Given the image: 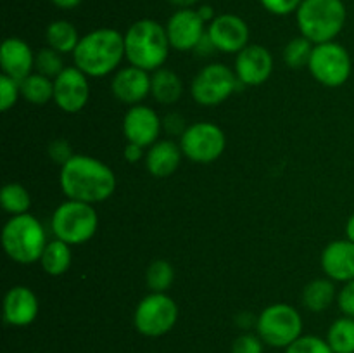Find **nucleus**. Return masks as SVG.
I'll return each instance as SVG.
<instances>
[{
	"mask_svg": "<svg viewBox=\"0 0 354 353\" xmlns=\"http://www.w3.org/2000/svg\"><path fill=\"white\" fill-rule=\"evenodd\" d=\"M61 189L68 199L95 204L106 201L116 190L114 172L92 156L75 154L61 166Z\"/></svg>",
	"mask_w": 354,
	"mask_h": 353,
	"instance_id": "1",
	"label": "nucleus"
},
{
	"mask_svg": "<svg viewBox=\"0 0 354 353\" xmlns=\"http://www.w3.org/2000/svg\"><path fill=\"white\" fill-rule=\"evenodd\" d=\"M124 57V35L113 28H99L86 33L73 52L76 68L95 78L113 73Z\"/></svg>",
	"mask_w": 354,
	"mask_h": 353,
	"instance_id": "2",
	"label": "nucleus"
},
{
	"mask_svg": "<svg viewBox=\"0 0 354 353\" xmlns=\"http://www.w3.org/2000/svg\"><path fill=\"white\" fill-rule=\"evenodd\" d=\"M166 28L154 19H138L124 33V54L131 66L156 71L162 68L169 55Z\"/></svg>",
	"mask_w": 354,
	"mask_h": 353,
	"instance_id": "3",
	"label": "nucleus"
},
{
	"mask_svg": "<svg viewBox=\"0 0 354 353\" xmlns=\"http://www.w3.org/2000/svg\"><path fill=\"white\" fill-rule=\"evenodd\" d=\"M346 6L342 0H303L296 10L301 35L315 45L334 42L346 24Z\"/></svg>",
	"mask_w": 354,
	"mask_h": 353,
	"instance_id": "4",
	"label": "nucleus"
},
{
	"mask_svg": "<svg viewBox=\"0 0 354 353\" xmlns=\"http://www.w3.org/2000/svg\"><path fill=\"white\" fill-rule=\"evenodd\" d=\"M47 242L44 225L30 213L16 215L3 225V251L10 260L21 265L40 262Z\"/></svg>",
	"mask_w": 354,
	"mask_h": 353,
	"instance_id": "5",
	"label": "nucleus"
},
{
	"mask_svg": "<svg viewBox=\"0 0 354 353\" xmlns=\"http://www.w3.org/2000/svg\"><path fill=\"white\" fill-rule=\"evenodd\" d=\"M50 227L55 239H61L69 246L83 244L95 235L99 215L93 204L68 199L55 208Z\"/></svg>",
	"mask_w": 354,
	"mask_h": 353,
	"instance_id": "6",
	"label": "nucleus"
},
{
	"mask_svg": "<svg viewBox=\"0 0 354 353\" xmlns=\"http://www.w3.org/2000/svg\"><path fill=\"white\" fill-rule=\"evenodd\" d=\"M256 329L263 343L275 348H287L303 336V317L290 305L275 303L259 314Z\"/></svg>",
	"mask_w": 354,
	"mask_h": 353,
	"instance_id": "7",
	"label": "nucleus"
},
{
	"mask_svg": "<svg viewBox=\"0 0 354 353\" xmlns=\"http://www.w3.org/2000/svg\"><path fill=\"white\" fill-rule=\"evenodd\" d=\"M178 320V305L166 293H151L137 305L133 324L140 334L159 338L171 331Z\"/></svg>",
	"mask_w": 354,
	"mask_h": 353,
	"instance_id": "8",
	"label": "nucleus"
},
{
	"mask_svg": "<svg viewBox=\"0 0 354 353\" xmlns=\"http://www.w3.org/2000/svg\"><path fill=\"white\" fill-rule=\"evenodd\" d=\"M308 68L318 83L334 89L344 85L351 76V55L337 42H325L313 47Z\"/></svg>",
	"mask_w": 354,
	"mask_h": 353,
	"instance_id": "9",
	"label": "nucleus"
},
{
	"mask_svg": "<svg viewBox=\"0 0 354 353\" xmlns=\"http://www.w3.org/2000/svg\"><path fill=\"white\" fill-rule=\"evenodd\" d=\"M227 138L223 130L211 121H197L189 125L180 135V147L183 156L194 163H213L223 154Z\"/></svg>",
	"mask_w": 354,
	"mask_h": 353,
	"instance_id": "10",
	"label": "nucleus"
},
{
	"mask_svg": "<svg viewBox=\"0 0 354 353\" xmlns=\"http://www.w3.org/2000/svg\"><path fill=\"white\" fill-rule=\"evenodd\" d=\"M237 83L239 78L234 69L214 62V64L204 66L197 73L190 85V93L201 106H218L235 92Z\"/></svg>",
	"mask_w": 354,
	"mask_h": 353,
	"instance_id": "11",
	"label": "nucleus"
},
{
	"mask_svg": "<svg viewBox=\"0 0 354 353\" xmlns=\"http://www.w3.org/2000/svg\"><path fill=\"white\" fill-rule=\"evenodd\" d=\"M90 97V85L86 75L76 66L64 68L54 78V102L64 113H80Z\"/></svg>",
	"mask_w": 354,
	"mask_h": 353,
	"instance_id": "12",
	"label": "nucleus"
},
{
	"mask_svg": "<svg viewBox=\"0 0 354 353\" xmlns=\"http://www.w3.org/2000/svg\"><path fill=\"white\" fill-rule=\"evenodd\" d=\"M249 26L241 16L221 14L209 23L207 37L213 42L214 48L225 54H235L249 45Z\"/></svg>",
	"mask_w": 354,
	"mask_h": 353,
	"instance_id": "13",
	"label": "nucleus"
},
{
	"mask_svg": "<svg viewBox=\"0 0 354 353\" xmlns=\"http://www.w3.org/2000/svg\"><path fill=\"white\" fill-rule=\"evenodd\" d=\"M161 118L152 107L135 104L123 118V134L130 144L151 147L161 134Z\"/></svg>",
	"mask_w": 354,
	"mask_h": 353,
	"instance_id": "14",
	"label": "nucleus"
},
{
	"mask_svg": "<svg viewBox=\"0 0 354 353\" xmlns=\"http://www.w3.org/2000/svg\"><path fill=\"white\" fill-rule=\"evenodd\" d=\"M206 21L201 17V14L194 9H178L166 24V33H168L169 44L176 51H194L203 40L206 31H204Z\"/></svg>",
	"mask_w": 354,
	"mask_h": 353,
	"instance_id": "15",
	"label": "nucleus"
},
{
	"mask_svg": "<svg viewBox=\"0 0 354 353\" xmlns=\"http://www.w3.org/2000/svg\"><path fill=\"white\" fill-rule=\"evenodd\" d=\"M273 71V57L263 45L249 44L235 57V75L249 87L263 85Z\"/></svg>",
	"mask_w": 354,
	"mask_h": 353,
	"instance_id": "16",
	"label": "nucleus"
},
{
	"mask_svg": "<svg viewBox=\"0 0 354 353\" xmlns=\"http://www.w3.org/2000/svg\"><path fill=\"white\" fill-rule=\"evenodd\" d=\"M151 82L152 80L149 76V71L130 64L127 68H121L113 76L111 90L118 100L135 106L151 93Z\"/></svg>",
	"mask_w": 354,
	"mask_h": 353,
	"instance_id": "17",
	"label": "nucleus"
},
{
	"mask_svg": "<svg viewBox=\"0 0 354 353\" xmlns=\"http://www.w3.org/2000/svg\"><path fill=\"white\" fill-rule=\"evenodd\" d=\"M0 66L2 75L21 83L35 69V54L30 45L21 38H7L0 48Z\"/></svg>",
	"mask_w": 354,
	"mask_h": 353,
	"instance_id": "18",
	"label": "nucleus"
},
{
	"mask_svg": "<svg viewBox=\"0 0 354 353\" xmlns=\"http://www.w3.org/2000/svg\"><path fill=\"white\" fill-rule=\"evenodd\" d=\"M322 269L332 280H354V242L349 239H339L325 246L322 253Z\"/></svg>",
	"mask_w": 354,
	"mask_h": 353,
	"instance_id": "19",
	"label": "nucleus"
},
{
	"mask_svg": "<svg viewBox=\"0 0 354 353\" xmlns=\"http://www.w3.org/2000/svg\"><path fill=\"white\" fill-rule=\"evenodd\" d=\"M38 315L37 294L26 286H14L3 298V318L7 324L24 327Z\"/></svg>",
	"mask_w": 354,
	"mask_h": 353,
	"instance_id": "20",
	"label": "nucleus"
},
{
	"mask_svg": "<svg viewBox=\"0 0 354 353\" xmlns=\"http://www.w3.org/2000/svg\"><path fill=\"white\" fill-rule=\"evenodd\" d=\"M182 147L173 141H159L145 152V166L152 176L166 179L178 170L182 161Z\"/></svg>",
	"mask_w": 354,
	"mask_h": 353,
	"instance_id": "21",
	"label": "nucleus"
},
{
	"mask_svg": "<svg viewBox=\"0 0 354 353\" xmlns=\"http://www.w3.org/2000/svg\"><path fill=\"white\" fill-rule=\"evenodd\" d=\"M151 93L158 102L175 104L182 97V80L175 71L166 68L156 69L151 76Z\"/></svg>",
	"mask_w": 354,
	"mask_h": 353,
	"instance_id": "22",
	"label": "nucleus"
},
{
	"mask_svg": "<svg viewBox=\"0 0 354 353\" xmlns=\"http://www.w3.org/2000/svg\"><path fill=\"white\" fill-rule=\"evenodd\" d=\"M71 246L68 242L61 241V239H54V241H48L47 246H45L40 263L45 273L52 277H59L68 272V269L71 266Z\"/></svg>",
	"mask_w": 354,
	"mask_h": 353,
	"instance_id": "23",
	"label": "nucleus"
},
{
	"mask_svg": "<svg viewBox=\"0 0 354 353\" xmlns=\"http://www.w3.org/2000/svg\"><path fill=\"white\" fill-rule=\"evenodd\" d=\"M45 37H47L48 47L57 51L59 54H69V52L73 54L80 44V35L76 28L64 19L52 21L48 24Z\"/></svg>",
	"mask_w": 354,
	"mask_h": 353,
	"instance_id": "24",
	"label": "nucleus"
},
{
	"mask_svg": "<svg viewBox=\"0 0 354 353\" xmlns=\"http://www.w3.org/2000/svg\"><path fill=\"white\" fill-rule=\"evenodd\" d=\"M335 298V286L330 279H315L304 287L303 303L311 311H324Z\"/></svg>",
	"mask_w": 354,
	"mask_h": 353,
	"instance_id": "25",
	"label": "nucleus"
},
{
	"mask_svg": "<svg viewBox=\"0 0 354 353\" xmlns=\"http://www.w3.org/2000/svg\"><path fill=\"white\" fill-rule=\"evenodd\" d=\"M21 97L31 104H47L54 99V80L40 73H31L19 83Z\"/></svg>",
	"mask_w": 354,
	"mask_h": 353,
	"instance_id": "26",
	"label": "nucleus"
},
{
	"mask_svg": "<svg viewBox=\"0 0 354 353\" xmlns=\"http://www.w3.org/2000/svg\"><path fill=\"white\" fill-rule=\"evenodd\" d=\"M327 343L334 353H354V318L341 317L328 327Z\"/></svg>",
	"mask_w": 354,
	"mask_h": 353,
	"instance_id": "27",
	"label": "nucleus"
},
{
	"mask_svg": "<svg viewBox=\"0 0 354 353\" xmlns=\"http://www.w3.org/2000/svg\"><path fill=\"white\" fill-rule=\"evenodd\" d=\"M0 204H2L3 211L10 213L12 217L24 215L31 206L30 192L21 183H7L0 190Z\"/></svg>",
	"mask_w": 354,
	"mask_h": 353,
	"instance_id": "28",
	"label": "nucleus"
},
{
	"mask_svg": "<svg viewBox=\"0 0 354 353\" xmlns=\"http://www.w3.org/2000/svg\"><path fill=\"white\" fill-rule=\"evenodd\" d=\"M175 280V270L166 260H156L145 272V282L151 293H166Z\"/></svg>",
	"mask_w": 354,
	"mask_h": 353,
	"instance_id": "29",
	"label": "nucleus"
},
{
	"mask_svg": "<svg viewBox=\"0 0 354 353\" xmlns=\"http://www.w3.org/2000/svg\"><path fill=\"white\" fill-rule=\"evenodd\" d=\"M313 47V42L304 38L303 35L292 38V40L286 45V48H283V61H286V64L292 69L304 68V66L310 64Z\"/></svg>",
	"mask_w": 354,
	"mask_h": 353,
	"instance_id": "30",
	"label": "nucleus"
},
{
	"mask_svg": "<svg viewBox=\"0 0 354 353\" xmlns=\"http://www.w3.org/2000/svg\"><path fill=\"white\" fill-rule=\"evenodd\" d=\"M35 69H37V73H40V75L48 76V78L54 80L55 76L64 69L61 54L50 47L40 48V51L37 52V55H35Z\"/></svg>",
	"mask_w": 354,
	"mask_h": 353,
	"instance_id": "31",
	"label": "nucleus"
},
{
	"mask_svg": "<svg viewBox=\"0 0 354 353\" xmlns=\"http://www.w3.org/2000/svg\"><path fill=\"white\" fill-rule=\"evenodd\" d=\"M286 353H334L327 339H322L318 336H301L299 339L287 346Z\"/></svg>",
	"mask_w": 354,
	"mask_h": 353,
	"instance_id": "32",
	"label": "nucleus"
},
{
	"mask_svg": "<svg viewBox=\"0 0 354 353\" xmlns=\"http://www.w3.org/2000/svg\"><path fill=\"white\" fill-rule=\"evenodd\" d=\"M21 97L19 82L12 80L7 75H0V109L6 113L9 111L17 99Z\"/></svg>",
	"mask_w": 354,
	"mask_h": 353,
	"instance_id": "33",
	"label": "nucleus"
},
{
	"mask_svg": "<svg viewBox=\"0 0 354 353\" xmlns=\"http://www.w3.org/2000/svg\"><path fill=\"white\" fill-rule=\"evenodd\" d=\"M232 353H263V339L254 334H242L232 345Z\"/></svg>",
	"mask_w": 354,
	"mask_h": 353,
	"instance_id": "34",
	"label": "nucleus"
},
{
	"mask_svg": "<svg viewBox=\"0 0 354 353\" xmlns=\"http://www.w3.org/2000/svg\"><path fill=\"white\" fill-rule=\"evenodd\" d=\"M259 2L268 12L275 16H287L290 12H296L303 0H259Z\"/></svg>",
	"mask_w": 354,
	"mask_h": 353,
	"instance_id": "35",
	"label": "nucleus"
},
{
	"mask_svg": "<svg viewBox=\"0 0 354 353\" xmlns=\"http://www.w3.org/2000/svg\"><path fill=\"white\" fill-rule=\"evenodd\" d=\"M48 156H50L52 161L62 166L75 154L71 152V144H69L68 141H64V138H55V141H52L50 145H48Z\"/></svg>",
	"mask_w": 354,
	"mask_h": 353,
	"instance_id": "36",
	"label": "nucleus"
},
{
	"mask_svg": "<svg viewBox=\"0 0 354 353\" xmlns=\"http://www.w3.org/2000/svg\"><path fill=\"white\" fill-rule=\"evenodd\" d=\"M337 303L342 314L354 318V280L344 284V287H342L337 296Z\"/></svg>",
	"mask_w": 354,
	"mask_h": 353,
	"instance_id": "37",
	"label": "nucleus"
},
{
	"mask_svg": "<svg viewBox=\"0 0 354 353\" xmlns=\"http://www.w3.org/2000/svg\"><path fill=\"white\" fill-rule=\"evenodd\" d=\"M123 156L128 163H137L138 159L144 156V147H140V145H137V144H130V142H128L127 147H124Z\"/></svg>",
	"mask_w": 354,
	"mask_h": 353,
	"instance_id": "38",
	"label": "nucleus"
},
{
	"mask_svg": "<svg viewBox=\"0 0 354 353\" xmlns=\"http://www.w3.org/2000/svg\"><path fill=\"white\" fill-rule=\"evenodd\" d=\"M50 2L59 9H75L82 3V0H50Z\"/></svg>",
	"mask_w": 354,
	"mask_h": 353,
	"instance_id": "39",
	"label": "nucleus"
},
{
	"mask_svg": "<svg viewBox=\"0 0 354 353\" xmlns=\"http://www.w3.org/2000/svg\"><path fill=\"white\" fill-rule=\"evenodd\" d=\"M197 12L201 14V17H203V19L206 21V23H207V21H209V23H211V21H213L214 17H216V16H214L213 7H211V6H203V7H199V9H197Z\"/></svg>",
	"mask_w": 354,
	"mask_h": 353,
	"instance_id": "40",
	"label": "nucleus"
},
{
	"mask_svg": "<svg viewBox=\"0 0 354 353\" xmlns=\"http://www.w3.org/2000/svg\"><path fill=\"white\" fill-rule=\"evenodd\" d=\"M168 2L178 9H192V6H196L199 0H168Z\"/></svg>",
	"mask_w": 354,
	"mask_h": 353,
	"instance_id": "41",
	"label": "nucleus"
},
{
	"mask_svg": "<svg viewBox=\"0 0 354 353\" xmlns=\"http://www.w3.org/2000/svg\"><path fill=\"white\" fill-rule=\"evenodd\" d=\"M346 239L354 242V213L346 221Z\"/></svg>",
	"mask_w": 354,
	"mask_h": 353,
	"instance_id": "42",
	"label": "nucleus"
}]
</instances>
